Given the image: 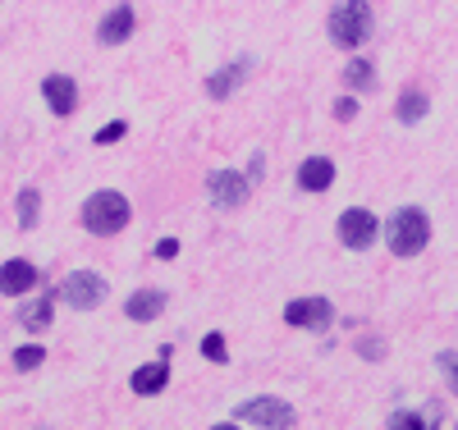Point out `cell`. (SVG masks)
<instances>
[{
    "mask_svg": "<svg viewBox=\"0 0 458 430\" xmlns=\"http://www.w3.org/2000/svg\"><path fill=\"white\" fill-rule=\"evenodd\" d=\"M207 192H211V202L216 207H243L248 202V192H252V179L248 174H239V170H211V179H207Z\"/></svg>",
    "mask_w": 458,
    "mask_h": 430,
    "instance_id": "8",
    "label": "cell"
},
{
    "mask_svg": "<svg viewBox=\"0 0 458 430\" xmlns=\"http://www.w3.org/2000/svg\"><path fill=\"white\" fill-rule=\"evenodd\" d=\"M133 28H138V10L133 5H114V10H106V19L97 28V42L101 46H124L133 37Z\"/></svg>",
    "mask_w": 458,
    "mask_h": 430,
    "instance_id": "12",
    "label": "cell"
},
{
    "mask_svg": "<svg viewBox=\"0 0 458 430\" xmlns=\"http://www.w3.org/2000/svg\"><path fill=\"white\" fill-rule=\"evenodd\" d=\"M42 362H47V348H42V343H23L19 353H14V367H19V371H37Z\"/></svg>",
    "mask_w": 458,
    "mask_h": 430,
    "instance_id": "22",
    "label": "cell"
},
{
    "mask_svg": "<svg viewBox=\"0 0 458 430\" xmlns=\"http://www.w3.org/2000/svg\"><path fill=\"white\" fill-rule=\"evenodd\" d=\"M335 183V161L330 156H308V161L298 165V188L302 192H326Z\"/></svg>",
    "mask_w": 458,
    "mask_h": 430,
    "instance_id": "15",
    "label": "cell"
},
{
    "mask_svg": "<svg viewBox=\"0 0 458 430\" xmlns=\"http://www.w3.org/2000/svg\"><path fill=\"white\" fill-rule=\"evenodd\" d=\"M335 233H339V243L349 248V252H367V248L380 239V220H376L367 207H349V211L339 215Z\"/></svg>",
    "mask_w": 458,
    "mask_h": 430,
    "instance_id": "6",
    "label": "cell"
},
{
    "mask_svg": "<svg viewBox=\"0 0 458 430\" xmlns=\"http://www.w3.org/2000/svg\"><path fill=\"white\" fill-rule=\"evenodd\" d=\"M394 114H399V124L427 120V114H431V92H422V88H403L399 101H394Z\"/></svg>",
    "mask_w": 458,
    "mask_h": 430,
    "instance_id": "16",
    "label": "cell"
},
{
    "mask_svg": "<svg viewBox=\"0 0 458 430\" xmlns=\"http://www.w3.org/2000/svg\"><path fill=\"white\" fill-rule=\"evenodd\" d=\"M326 28H330V42L339 46V51H362L367 42H371V5H358V0H349V5H335L330 10V19H326Z\"/></svg>",
    "mask_w": 458,
    "mask_h": 430,
    "instance_id": "3",
    "label": "cell"
},
{
    "mask_svg": "<svg viewBox=\"0 0 458 430\" xmlns=\"http://www.w3.org/2000/svg\"><path fill=\"white\" fill-rule=\"evenodd\" d=\"M330 321H335L330 298H293V302H284V325H293V330H326Z\"/></svg>",
    "mask_w": 458,
    "mask_h": 430,
    "instance_id": "7",
    "label": "cell"
},
{
    "mask_svg": "<svg viewBox=\"0 0 458 430\" xmlns=\"http://www.w3.org/2000/svg\"><path fill=\"white\" fill-rule=\"evenodd\" d=\"M42 284V270H37L28 257H10V261H0V293L5 298H23L28 289Z\"/></svg>",
    "mask_w": 458,
    "mask_h": 430,
    "instance_id": "10",
    "label": "cell"
},
{
    "mask_svg": "<svg viewBox=\"0 0 458 430\" xmlns=\"http://www.w3.org/2000/svg\"><path fill=\"white\" fill-rule=\"evenodd\" d=\"M427 243H431V215L422 207H399L386 220V248L394 257H417L427 252Z\"/></svg>",
    "mask_w": 458,
    "mask_h": 430,
    "instance_id": "2",
    "label": "cell"
},
{
    "mask_svg": "<svg viewBox=\"0 0 458 430\" xmlns=\"http://www.w3.org/2000/svg\"><path fill=\"white\" fill-rule=\"evenodd\" d=\"M211 430H243L239 421H220V426H211Z\"/></svg>",
    "mask_w": 458,
    "mask_h": 430,
    "instance_id": "28",
    "label": "cell"
},
{
    "mask_svg": "<svg viewBox=\"0 0 458 430\" xmlns=\"http://www.w3.org/2000/svg\"><path fill=\"white\" fill-rule=\"evenodd\" d=\"M234 421H252L261 430H289L298 421V412L284 403V399H271V394H261V399H248L234 408Z\"/></svg>",
    "mask_w": 458,
    "mask_h": 430,
    "instance_id": "5",
    "label": "cell"
},
{
    "mask_svg": "<svg viewBox=\"0 0 458 430\" xmlns=\"http://www.w3.org/2000/svg\"><path fill=\"white\" fill-rule=\"evenodd\" d=\"M179 257V239H161L157 243V261H174Z\"/></svg>",
    "mask_w": 458,
    "mask_h": 430,
    "instance_id": "27",
    "label": "cell"
},
{
    "mask_svg": "<svg viewBox=\"0 0 458 430\" xmlns=\"http://www.w3.org/2000/svg\"><path fill=\"white\" fill-rule=\"evenodd\" d=\"M19 229H37V220H42V192L37 188H19Z\"/></svg>",
    "mask_w": 458,
    "mask_h": 430,
    "instance_id": "19",
    "label": "cell"
},
{
    "mask_svg": "<svg viewBox=\"0 0 458 430\" xmlns=\"http://www.w3.org/2000/svg\"><path fill=\"white\" fill-rule=\"evenodd\" d=\"M390 430H440V421H436V412L399 408V412H390Z\"/></svg>",
    "mask_w": 458,
    "mask_h": 430,
    "instance_id": "18",
    "label": "cell"
},
{
    "mask_svg": "<svg viewBox=\"0 0 458 430\" xmlns=\"http://www.w3.org/2000/svg\"><path fill=\"white\" fill-rule=\"evenodd\" d=\"M170 353H174V348L165 343L157 362H147V367H138V371L129 375V389H133V394H138V399H157V394H161V389L170 384Z\"/></svg>",
    "mask_w": 458,
    "mask_h": 430,
    "instance_id": "9",
    "label": "cell"
},
{
    "mask_svg": "<svg viewBox=\"0 0 458 430\" xmlns=\"http://www.w3.org/2000/svg\"><path fill=\"white\" fill-rule=\"evenodd\" d=\"M51 302H55V293H47V298H37L32 307H23V325H28L32 334L51 330Z\"/></svg>",
    "mask_w": 458,
    "mask_h": 430,
    "instance_id": "20",
    "label": "cell"
},
{
    "mask_svg": "<svg viewBox=\"0 0 458 430\" xmlns=\"http://www.w3.org/2000/svg\"><path fill=\"white\" fill-rule=\"evenodd\" d=\"M252 73V55H239V60H229L225 69H216V73H207V97L211 101H225V97H234L239 92V83Z\"/></svg>",
    "mask_w": 458,
    "mask_h": 430,
    "instance_id": "13",
    "label": "cell"
},
{
    "mask_svg": "<svg viewBox=\"0 0 458 430\" xmlns=\"http://www.w3.org/2000/svg\"><path fill=\"white\" fill-rule=\"evenodd\" d=\"M124 133H129V124H124V120H110L106 129H97V138H92V142H97V147H110V142H120Z\"/></svg>",
    "mask_w": 458,
    "mask_h": 430,
    "instance_id": "24",
    "label": "cell"
},
{
    "mask_svg": "<svg viewBox=\"0 0 458 430\" xmlns=\"http://www.w3.org/2000/svg\"><path fill=\"white\" fill-rule=\"evenodd\" d=\"M55 298H64V307H73V311H92L106 302V280L97 270H73V275H64L55 284Z\"/></svg>",
    "mask_w": 458,
    "mask_h": 430,
    "instance_id": "4",
    "label": "cell"
},
{
    "mask_svg": "<svg viewBox=\"0 0 458 430\" xmlns=\"http://www.w3.org/2000/svg\"><path fill=\"white\" fill-rule=\"evenodd\" d=\"M202 358H207V362H229V348H225V334H220V330L202 334Z\"/></svg>",
    "mask_w": 458,
    "mask_h": 430,
    "instance_id": "23",
    "label": "cell"
},
{
    "mask_svg": "<svg viewBox=\"0 0 458 430\" xmlns=\"http://www.w3.org/2000/svg\"><path fill=\"white\" fill-rule=\"evenodd\" d=\"M344 88L349 92H371L376 88V64L367 55H353L349 64H344Z\"/></svg>",
    "mask_w": 458,
    "mask_h": 430,
    "instance_id": "17",
    "label": "cell"
},
{
    "mask_svg": "<svg viewBox=\"0 0 458 430\" xmlns=\"http://www.w3.org/2000/svg\"><path fill=\"white\" fill-rule=\"evenodd\" d=\"M335 120H339V124L358 120V97H339V101H335Z\"/></svg>",
    "mask_w": 458,
    "mask_h": 430,
    "instance_id": "25",
    "label": "cell"
},
{
    "mask_svg": "<svg viewBox=\"0 0 458 430\" xmlns=\"http://www.w3.org/2000/svg\"><path fill=\"white\" fill-rule=\"evenodd\" d=\"M42 97H47L55 120H69V114L79 110V83H73L69 73H47L42 78Z\"/></svg>",
    "mask_w": 458,
    "mask_h": 430,
    "instance_id": "11",
    "label": "cell"
},
{
    "mask_svg": "<svg viewBox=\"0 0 458 430\" xmlns=\"http://www.w3.org/2000/svg\"><path fill=\"white\" fill-rule=\"evenodd\" d=\"M362 358L367 362H380V358H386V343H380V339H362Z\"/></svg>",
    "mask_w": 458,
    "mask_h": 430,
    "instance_id": "26",
    "label": "cell"
},
{
    "mask_svg": "<svg viewBox=\"0 0 458 430\" xmlns=\"http://www.w3.org/2000/svg\"><path fill=\"white\" fill-rule=\"evenodd\" d=\"M79 220H83V229L92 233V239H114V233H124V229H129V220H133V202L124 198L120 188H97L92 198L83 202Z\"/></svg>",
    "mask_w": 458,
    "mask_h": 430,
    "instance_id": "1",
    "label": "cell"
},
{
    "mask_svg": "<svg viewBox=\"0 0 458 430\" xmlns=\"http://www.w3.org/2000/svg\"><path fill=\"white\" fill-rule=\"evenodd\" d=\"M436 371L445 375L449 394H458V353H454V348H445V353H436Z\"/></svg>",
    "mask_w": 458,
    "mask_h": 430,
    "instance_id": "21",
    "label": "cell"
},
{
    "mask_svg": "<svg viewBox=\"0 0 458 430\" xmlns=\"http://www.w3.org/2000/svg\"><path fill=\"white\" fill-rule=\"evenodd\" d=\"M165 289H138V293H129V302H124V316L133 321V325H151L165 311Z\"/></svg>",
    "mask_w": 458,
    "mask_h": 430,
    "instance_id": "14",
    "label": "cell"
}]
</instances>
